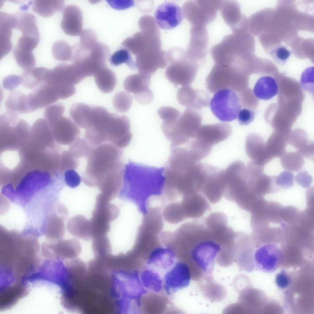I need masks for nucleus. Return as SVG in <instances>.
I'll use <instances>...</instances> for the list:
<instances>
[{
  "label": "nucleus",
  "instance_id": "nucleus-1",
  "mask_svg": "<svg viewBox=\"0 0 314 314\" xmlns=\"http://www.w3.org/2000/svg\"><path fill=\"white\" fill-rule=\"evenodd\" d=\"M36 237L0 227V267L15 277L24 278L34 273L40 263Z\"/></svg>",
  "mask_w": 314,
  "mask_h": 314
},
{
  "label": "nucleus",
  "instance_id": "nucleus-2",
  "mask_svg": "<svg viewBox=\"0 0 314 314\" xmlns=\"http://www.w3.org/2000/svg\"><path fill=\"white\" fill-rule=\"evenodd\" d=\"M130 129V121L127 116L110 113L101 107L95 113L90 127L86 129L84 137L93 147L108 143L122 149L132 139Z\"/></svg>",
  "mask_w": 314,
  "mask_h": 314
},
{
  "label": "nucleus",
  "instance_id": "nucleus-3",
  "mask_svg": "<svg viewBox=\"0 0 314 314\" xmlns=\"http://www.w3.org/2000/svg\"><path fill=\"white\" fill-rule=\"evenodd\" d=\"M232 29V34L225 36L211 49V54L216 64L224 67L238 66L255 58L254 39L247 22H242Z\"/></svg>",
  "mask_w": 314,
  "mask_h": 314
},
{
  "label": "nucleus",
  "instance_id": "nucleus-4",
  "mask_svg": "<svg viewBox=\"0 0 314 314\" xmlns=\"http://www.w3.org/2000/svg\"><path fill=\"white\" fill-rule=\"evenodd\" d=\"M164 167H152L130 161L125 166L124 185L135 196L137 206L144 205L152 196L162 194Z\"/></svg>",
  "mask_w": 314,
  "mask_h": 314
},
{
  "label": "nucleus",
  "instance_id": "nucleus-5",
  "mask_svg": "<svg viewBox=\"0 0 314 314\" xmlns=\"http://www.w3.org/2000/svg\"><path fill=\"white\" fill-rule=\"evenodd\" d=\"M187 243L191 246L190 256L193 264L202 272L209 273L222 249V245L229 243L226 237L217 230L201 224L192 230Z\"/></svg>",
  "mask_w": 314,
  "mask_h": 314
},
{
  "label": "nucleus",
  "instance_id": "nucleus-6",
  "mask_svg": "<svg viewBox=\"0 0 314 314\" xmlns=\"http://www.w3.org/2000/svg\"><path fill=\"white\" fill-rule=\"evenodd\" d=\"M138 25L140 31L126 39L121 48L127 50L136 56V63L152 62L163 58L166 52L161 49L159 30L153 17H142Z\"/></svg>",
  "mask_w": 314,
  "mask_h": 314
},
{
  "label": "nucleus",
  "instance_id": "nucleus-7",
  "mask_svg": "<svg viewBox=\"0 0 314 314\" xmlns=\"http://www.w3.org/2000/svg\"><path fill=\"white\" fill-rule=\"evenodd\" d=\"M122 149L108 143L92 148L82 178L84 183L89 187H98L109 175L124 170Z\"/></svg>",
  "mask_w": 314,
  "mask_h": 314
},
{
  "label": "nucleus",
  "instance_id": "nucleus-8",
  "mask_svg": "<svg viewBox=\"0 0 314 314\" xmlns=\"http://www.w3.org/2000/svg\"><path fill=\"white\" fill-rule=\"evenodd\" d=\"M202 121L200 110L187 108L178 118L163 121L161 128L166 138L170 141V146H180L195 138Z\"/></svg>",
  "mask_w": 314,
  "mask_h": 314
},
{
  "label": "nucleus",
  "instance_id": "nucleus-9",
  "mask_svg": "<svg viewBox=\"0 0 314 314\" xmlns=\"http://www.w3.org/2000/svg\"><path fill=\"white\" fill-rule=\"evenodd\" d=\"M168 64L165 71L166 78L171 83L190 86L197 74L199 63L187 56L181 48H172L167 52Z\"/></svg>",
  "mask_w": 314,
  "mask_h": 314
},
{
  "label": "nucleus",
  "instance_id": "nucleus-10",
  "mask_svg": "<svg viewBox=\"0 0 314 314\" xmlns=\"http://www.w3.org/2000/svg\"><path fill=\"white\" fill-rule=\"evenodd\" d=\"M71 61L84 79L94 75L100 69L106 67V61L110 53L108 46L97 42L91 49L84 50L78 44L72 47Z\"/></svg>",
  "mask_w": 314,
  "mask_h": 314
},
{
  "label": "nucleus",
  "instance_id": "nucleus-11",
  "mask_svg": "<svg viewBox=\"0 0 314 314\" xmlns=\"http://www.w3.org/2000/svg\"><path fill=\"white\" fill-rule=\"evenodd\" d=\"M206 87L211 93L225 89L238 92L248 83L247 76L234 67H224L215 64L205 79Z\"/></svg>",
  "mask_w": 314,
  "mask_h": 314
},
{
  "label": "nucleus",
  "instance_id": "nucleus-12",
  "mask_svg": "<svg viewBox=\"0 0 314 314\" xmlns=\"http://www.w3.org/2000/svg\"><path fill=\"white\" fill-rule=\"evenodd\" d=\"M82 81L73 64L61 63L49 69L45 83L53 87L59 99H65L75 93V85Z\"/></svg>",
  "mask_w": 314,
  "mask_h": 314
},
{
  "label": "nucleus",
  "instance_id": "nucleus-13",
  "mask_svg": "<svg viewBox=\"0 0 314 314\" xmlns=\"http://www.w3.org/2000/svg\"><path fill=\"white\" fill-rule=\"evenodd\" d=\"M221 2L219 0L187 1L182 6L183 15L192 26H206L215 18Z\"/></svg>",
  "mask_w": 314,
  "mask_h": 314
},
{
  "label": "nucleus",
  "instance_id": "nucleus-14",
  "mask_svg": "<svg viewBox=\"0 0 314 314\" xmlns=\"http://www.w3.org/2000/svg\"><path fill=\"white\" fill-rule=\"evenodd\" d=\"M209 106L213 115L222 122L235 119L242 107L237 93L228 89L216 92L210 101Z\"/></svg>",
  "mask_w": 314,
  "mask_h": 314
},
{
  "label": "nucleus",
  "instance_id": "nucleus-15",
  "mask_svg": "<svg viewBox=\"0 0 314 314\" xmlns=\"http://www.w3.org/2000/svg\"><path fill=\"white\" fill-rule=\"evenodd\" d=\"M224 171V194L233 200L248 188L246 167L241 161L236 160L230 163Z\"/></svg>",
  "mask_w": 314,
  "mask_h": 314
},
{
  "label": "nucleus",
  "instance_id": "nucleus-16",
  "mask_svg": "<svg viewBox=\"0 0 314 314\" xmlns=\"http://www.w3.org/2000/svg\"><path fill=\"white\" fill-rule=\"evenodd\" d=\"M120 211L117 206L110 203L96 204L90 220L93 239L107 235L110 229V223L119 216Z\"/></svg>",
  "mask_w": 314,
  "mask_h": 314
},
{
  "label": "nucleus",
  "instance_id": "nucleus-17",
  "mask_svg": "<svg viewBox=\"0 0 314 314\" xmlns=\"http://www.w3.org/2000/svg\"><path fill=\"white\" fill-rule=\"evenodd\" d=\"M190 268L186 262L177 261L163 277V289L168 296L186 288L191 279Z\"/></svg>",
  "mask_w": 314,
  "mask_h": 314
},
{
  "label": "nucleus",
  "instance_id": "nucleus-18",
  "mask_svg": "<svg viewBox=\"0 0 314 314\" xmlns=\"http://www.w3.org/2000/svg\"><path fill=\"white\" fill-rule=\"evenodd\" d=\"M258 248L253 256L254 265L260 270L272 272L283 262L282 250L274 243H266Z\"/></svg>",
  "mask_w": 314,
  "mask_h": 314
},
{
  "label": "nucleus",
  "instance_id": "nucleus-19",
  "mask_svg": "<svg viewBox=\"0 0 314 314\" xmlns=\"http://www.w3.org/2000/svg\"><path fill=\"white\" fill-rule=\"evenodd\" d=\"M208 40L206 26H192L190 42L186 51L189 58L198 63L205 59L207 53Z\"/></svg>",
  "mask_w": 314,
  "mask_h": 314
},
{
  "label": "nucleus",
  "instance_id": "nucleus-20",
  "mask_svg": "<svg viewBox=\"0 0 314 314\" xmlns=\"http://www.w3.org/2000/svg\"><path fill=\"white\" fill-rule=\"evenodd\" d=\"M182 9L174 3L167 2L160 5L155 13L157 25L164 29H173L179 25L183 19Z\"/></svg>",
  "mask_w": 314,
  "mask_h": 314
},
{
  "label": "nucleus",
  "instance_id": "nucleus-21",
  "mask_svg": "<svg viewBox=\"0 0 314 314\" xmlns=\"http://www.w3.org/2000/svg\"><path fill=\"white\" fill-rule=\"evenodd\" d=\"M27 97L29 113L47 107L59 99L55 89L46 83L33 89Z\"/></svg>",
  "mask_w": 314,
  "mask_h": 314
},
{
  "label": "nucleus",
  "instance_id": "nucleus-22",
  "mask_svg": "<svg viewBox=\"0 0 314 314\" xmlns=\"http://www.w3.org/2000/svg\"><path fill=\"white\" fill-rule=\"evenodd\" d=\"M232 132L231 127L227 123L205 124L201 126L194 139L212 147L228 138Z\"/></svg>",
  "mask_w": 314,
  "mask_h": 314
},
{
  "label": "nucleus",
  "instance_id": "nucleus-23",
  "mask_svg": "<svg viewBox=\"0 0 314 314\" xmlns=\"http://www.w3.org/2000/svg\"><path fill=\"white\" fill-rule=\"evenodd\" d=\"M176 255L170 247H156L150 253L146 266L152 268L163 277L177 261Z\"/></svg>",
  "mask_w": 314,
  "mask_h": 314
},
{
  "label": "nucleus",
  "instance_id": "nucleus-24",
  "mask_svg": "<svg viewBox=\"0 0 314 314\" xmlns=\"http://www.w3.org/2000/svg\"><path fill=\"white\" fill-rule=\"evenodd\" d=\"M177 98L180 105L187 108L200 110L209 106V94L203 90L194 89L190 86L181 87L177 92Z\"/></svg>",
  "mask_w": 314,
  "mask_h": 314
},
{
  "label": "nucleus",
  "instance_id": "nucleus-25",
  "mask_svg": "<svg viewBox=\"0 0 314 314\" xmlns=\"http://www.w3.org/2000/svg\"><path fill=\"white\" fill-rule=\"evenodd\" d=\"M50 212L45 223L44 233L48 241H53L62 239L65 231L64 221L68 215V212L65 207L58 205V211Z\"/></svg>",
  "mask_w": 314,
  "mask_h": 314
},
{
  "label": "nucleus",
  "instance_id": "nucleus-26",
  "mask_svg": "<svg viewBox=\"0 0 314 314\" xmlns=\"http://www.w3.org/2000/svg\"><path fill=\"white\" fill-rule=\"evenodd\" d=\"M83 20L82 13L78 6L74 5H67L63 10L61 28L68 35H79L82 31Z\"/></svg>",
  "mask_w": 314,
  "mask_h": 314
},
{
  "label": "nucleus",
  "instance_id": "nucleus-27",
  "mask_svg": "<svg viewBox=\"0 0 314 314\" xmlns=\"http://www.w3.org/2000/svg\"><path fill=\"white\" fill-rule=\"evenodd\" d=\"M50 126L52 133L58 136L59 142L64 145L71 144L79 137L81 133L80 129L75 122L63 116Z\"/></svg>",
  "mask_w": 314,
  "mask_h": 314
},
{
  "label": "nucleus",
  "instance_id": "nucleus-28",
  "mask_svg": "<svg viewBox=\"0 0 314 314\" xmlns=\"http://www.w3.org/2000/svg\"><path fill=\"white\" fill-rule=\"evenodd\" d=\"M245 149L251 161L259 166L263 167L273 159L266 152L262 138L257 134L252 133L247 136Z\"/></svg>",
  "mask_w": 314,
  "mask_h": 314
},
{
  "label": "nucleus",
  "instance_id": "nucleus-29",
  "mask_svg": "<svg viewBox=\"0 0 314 314\" xmlns=\"http://www.w3.org/2000/svg\"><path fill=\"white\" fill-rule=\"evenodd\" d=\"M16 14H10L4 12L0 13V59L10 52L12 49L11 41L12 30L16 26Z\"/></svg>",
  "mask_w": 314,
  "mask_h": 314
},
{
  "label": "nucleus",
  "instance_id": "nucleus-30",
  "mask_svg": "<svg viewBox=\"0 0 314 314\" xmlns=\"http://www.w3.org/2000/svg\"><path fill=\"white\" fill-rule=\"evenodd\" d=\"M0 310L10 309L29 293L27 285L17 283L2 289L0 291Z\"/></svg>",
  "mask_w": 314,
  "mask_h": 314
},
{
  "label": "nucleus",
  "instance_id": "nucleus-31",
  "mask_svg": "<svg viewBox=\"0 0 314 314\" xmlns=\"http://www.w3.org/2000/svg\"><path fill=\"white\" fill-rule=\"evenodd\" d=\"M67 228L69 233L75 237L86 241L92 240L90 220L82 215H76L70 218Z\"/></svg>",
  "mask_w": 314,
  "mask_h": 314
},
{
  "label": "nucleus",
  "instance_id": "nucleus-32",
  "mask_svg": "<svg viewBox=\"0 0 314 314\" xmlns=\"http://www.w3.org/2000/svg\"><path fill=\"white\" fill-rule=\"evenodd\" d=\"M278 91V87L276 80L270 76L259 78L256 82L253 90L257 98L264 100L271 99L277 94Z\"/></svg>",
  "mask_w": 314,
  "mask_h": 314
},
{
  "label": "nucleus",
  "instance_id": "nucleus-33",
  "mask_svg": "<svg viewBox=\"0 0 314 314\" xmlns=\"http://www.w3.org/2000/svg\"><path fill=\"white\" fill-rule=\"evenodd\" d=\"M219 10L225 22L231 29L240 23L244 16L239 4L235 1H221Z\"/></svg>",
  "mask_w": 314,
  "mask_h": 314
},
{
  "label": "nucleus",
  "instance_id": "nucleus-34",
  "mask_svg": "<svg viewBox=\"0 0 314 314\" xmlns=\"http://www.w3.org/2000/svg\"><path fill=\"white\" fill-rule=\"evenodd\" d=\"M141 283L148 292L159 293L163 289V277L158 272L146 266L140 272Z\"/></svg>",
  "mask_w": 314,
  "mask_h": 314
},
{
  "label": "nucleus",
  "instance_id": "nucleus-35",
  "mask_svg": "<svg viewBox=\"0 0 314 314\" xmlns=\"http://www.w3.org/2000/svg\"><path fill=\"white\" fill-rule=\"evenodd\" d=\"M289 136L274 131L265 143V149L272 157H281L286 153V147L289 143Z\"/></svg>",
  "mask_w": 314,
  "mask_h": 314
},
{
  "label": "nucleus",
  "instance_id": "nucleus-36",
  "mask_svg": "<svg viewBox=\"0 0 314 314\" xmlns=\"http://www.w3.org/2000/svg\"><path fill=\"white\" fill-rule=\"evenodd\" d=\"M151 76L140 73L128 76L124 79L123 86L127 92L134 95L144 92L150 89Z\"/></svg>",
  "mask_w": 314,
  "mask_h": 314
},
{
  "label": "nucleus",
  "instance_id": "nucleus-37",
  "mask_svg": "<svg viewBox=\"0 0 314 314\" xmlns=\"http://www.w3.org/2000/svg\"><path fill=\"white\" fill-rule=\"evenodd\" d=\"M33 11L40 16L49 17L56 12H60L64 7L63 0H34L32 1Z\"/></svg>",
  "mask_w": 314,
  "mask_h": 314
},
{
  "label": "nucleus",
  "instance_id": "nucleus-38",
  "mask_svg": "<svg viewBox=\"0 0 314 314\" xmlns=\"http://www.w3.org/2000/svg\"><path fill=\"white\" fill-rule=\"evenodd\" d=\"M5 106L7 111L17 115L29 113L27 96L18 91H14L9 94Z\"/></svg>",
  "mask_w": 314,
  "mask_h": 314
},
{
  "label": "nucleus",
  "instance_id": "nucleus-39",
  "mask_svg": "<svg viewBox=\"0 0 314 314\" xmlns=\"http://www.w3.org/2000/svg\"><path fill=\"white\" fill-rule=\"evenodd\" d=\"M94 76L98 88L103 93L112 92L116 85L115 74L107 67L100 69Z\"/></svg>",
  "mask_w": 314,
  "mask_h": 314
},
{
  "label": "nucleus",
  "instance_id": "nucleus-40",
  "mask_svg": "<svg viewBox=\"0 0 314 314\" xmlns=\"http://www.w3.org/2000/svg\"><path fill=\"white\" fill-rule=\"evenodd\" d=\"M109 60L113 66H117L125 63L131 70H135L136 67L135 61L133 60L131 53L124 48H121L115 52L111 56Z\"/></svg>",
  "mask_w": 314,
  "mask_h": 314
},
{
  "label": "nucleus",
  "instance_id": "nucleus-41",
  "mask_svg": "<svg viewBox=\"0 0 314 314\" xmlns=\"http://www.w3.org/2000/svg\"><path fill=\"white\" fill-rule=\"evenodd\" d=\"M53 56L56 59L62 61L71 60L72 55V47L62 40L55 42L52 48Z\"/></svg>",
  "mask_w": 314,
  "mask_h": 314
},
{
  "label": "nucleus",
  "instance_id": "nucleus-42",
  "mask_svg": "<svg viewBox=\"0 0 314 314\" xmlns=\"http://www.w3.org/2000/svg\"><path fill=\"white\" fill-rule=\"evenodd\" d=\"M92 147L85 139L78 138L70 145L69 151L75 158L87 157Z\"/></svg>",
  "mask_w": 314,
  "mask_h": 314
},
{
  "label": "nucleus",
  "instance_id": "nucleus-43",
  "mask_svg": "<svg viewBox=\"0 0 314 314\" xmlns=\"http://www.w3.org/2000/svg\"><path fill=\"white\" fill-rule=\"evenodd\" d=\"M133 101L132 96L128 92L122 91L118 92L114 96L113 103L116 110L121 113L128 111L130 109Z\"/></svg>",
  "mask_w": 314,
  "mask_h": 314
},
{
  "label": "nucleus",
  "instance_id": "nucleus-44",
  "mask_svg": "<svg viewBox=\"0 0 314 314\" xmlns=\"http://www.w3.org/2000/svg\"><path fill=\"white\" fill-rule=\"evenodd\" d=\"M64 110L65 106L61 103L50 105L44 111V119L51 125L62 116Z\"/></svg>",
  "mask_w": 314,
  "mask_h": 314
},
{
  "label": "nucleus",
  "instance_id": "nucleus-45",
  "mask_svg": "<svg viewBox=\"0 0 314 314\" xmlns=\"http://www.w3.org/2000/svg\"><path fill=\"white\" fill-rule=\"evenodd\" d=\"M291 53L285 46L281 44L271 49L267 54L279 64L283 65L285 63Z\"/></svg>",
  "mask_w": 314,
  "mask_h": 314
},
{
  "label": "nucleus",
  "instance_id": "nucleus-46",
  "mask_svg": "<svg viewBox=\"0 0 314 314\" xmlns=\"http://www.w3.org/2000/svg\"><path fill=\"white\" fill-rule=\"evenodd\" d=\"M79 36L80 42L78 44L83 49H90L98 42L96 34L91 29L82 30Z\"/></svg>",
  "mask_w": 314,
  "mask_h": 314
},
{
  "label": "nucleus",
  "instance_id": "nucleus-47",
  "mask_svg": "<svg viewBox=\"0 0 314 314\" xmlns=\"http://www.w3.org/2000/svg\"><path fill=\"white\" fill-rule=\"evenodd\" d=\"M34 68L23 71L21 75V84L26 89H34L42 84L35 73Z\"/></svg>",
  "mask_w": 314,
  "mask_h": 314
},
{
  "label": "nucleus",
  "instance_id": "nucleus-48",
  "mask_svg": "<svg viewBox=\"0 0 314 314\" xmlns=\"http://www.w3.org/2000/svg\"><path fill=\"white\" fill-rule=\"evenodd\" d=\"M157 113L163 121L173 120L178 118L181 113L177 109L170 107L163 106L158 109Z\"/></svg>",
  "mask_w": 314,
  "mask_h": 314
},
{
  "label": "nucleus",
  "instance_id": "nucleus-49",
  "mask_svg": "<svg viewBox=\"0 0 314 314\" xmlns=\"http://www.w3.org/2000/svg\"><path fill=\"white\" fill-rule=\"evenodd\" d=\"M313 70V67L306 69L302 74L301 78V85L304 90L308 91L309 90L312 91V85L313 86L314 84Z\"/></svg>",
  "mask_w": 314,
  "mask_h": 314
},
{
  "label": "nucleus",
  "instance_id": "nucleus-50",
  "mask_svg": "<svg viewBox=\"0 0 314 314\" xmlns=\"http://www.w3.org/2000/svg\"><path fill=\"white\" fill-rule=\"evenodd\" d=\"M291 278L286 271L282 270L276 275L275 282L278 288L284 289L289 287L291 283Z\"/></svg>",
  "mask_w": 314,
  "mask_h": 314
},
{
  "label": "nucleus",
  "instance_id": "nucleus-51",
  "mask_svg": "<svg viewBox=\"0 0 314 314\" xmlns=\"http://www.w3.org/2000/svg\"><path fill=\"white\" fill-rule=\"evenodd\" d=\"M255 113L252 110L244 108L239 111L237 117L239 123L241 125H247L254 119Z\"/></svg>",
  "mask_w": 314,
  "mask_h": 314
},
{
  "label": "nucleus",
  "instance_id": "nucleus-52",
  "mask_svg": "<svg viewBox=\"0 0 314 314\" xmlns=\"http://www.w3.org/2000/svg\"><path fill=\"white\" fill-rule=\"evenodd\" d=\"M21 83V76L11 75L6 77L3 80L4 89L9 91L13 90Z\"/></svg>",
  "mask_w": 314,
  "mask_h": 314
},
{
  "label": "nucleus",
  "instance_id": "nucleus-53",
  "mask_svg": "<svg viewBox=\"0 0 314 314\" xmlns=\"http://www.w3.org/2000/svg\"><path fill=\"white\" fill-rule=\"evenodd\" d=\"M65 178L67 185L72 188L78 186L81 179L78 173L73 170L66 171L65 174Z\"/></svg>",
  "mask_w": 314,
  "mask_h": 314
},
{
  "label": "nucleus",
  "instance_id": "nucleus-54",
  "mask_svg": "<svg viewBox=\"0 0 314 314\" xmlns=\"http://www.w3.org/2000/svg\"><path fill=\"white\" fill-rule=\"evenodd\" d=\"M109 4L112 8L121 10L128 8L133 6L134 3L131 0H107Z\"/></svg>",
  "mask_w": 314,
  "mask_h": 314
},
{
  "label": "nucleus",
  "instance_id": "nucleus-55",
  "mask_svg": "<svg viewBox=\"0 0 314 314\" xmlns=\"http://www.w3.org/2000/svg\"><path fill=\"white\" fill-rule=\"evenodd\" d=\"M291 158H290V159L291 160H289V163H290V164H293V165L296 164H297L298 163H297V159H295L296 158H295V157L294 158V157H291Z\"/></svg>",
  "mask_w": 314,
  "mask_h": 314
}]
</instances>
